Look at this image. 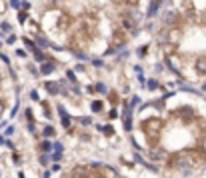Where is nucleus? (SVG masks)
<instances>
[{"instance_id": "f257e3e1", "label": "nucleus", "mask_w": 206, "mask_h": 178, "mask_svg": "<svg viewBox=\"0 0 206 178\" xmlns=\"http://www.w3.org/2000/svg\"><path fill=\"white\" fill-rule=\"evenodd\" d=\"M172 164H174L176 168H182L184 174H188V170L196 166V154L194 152H178V154H174V158H172Z\"/></svg>"}, {"instance_id": "f03ea898", "label": "nucleus", "mask_w": 206, "mask_h": 178, "mask_svg": "<svg viewBox=\"0 0 206 178\" xmlns=\"http://www.w3.org/2000/svg\"><path fill=\"white\" fill-rule=\"evenodd\" d=\"M122 120H124V130L130 132V130H132V106H130V104H124Z\"/></svg>"}, {"instance_id": "7ed1b4c3", "label": "nucleus", "mask_w": 206, "mask_h": 178, "mask_svg": "<svg viewBox=\"0 0 206 178\" xmlns=\"http://www.w3.org/2000/svg\"><path fill=\"white\" fill-rule=\"evenodd\" d=\"M144 132L146 134H152V136H156L158 134V130H160V122L158 120H150V122H144Z\"/></svg>"}, {"instance_id": "20e7f679", "label": "nucleus", "mask_w": 206, "mask_h": 178, "mask_svg": "<svg viewBox=\"0 0 206 178\" xmlns=\"http://www.w3.org/2000/svg\"><path fill=\"white\" fill-rule=\"evenodd\" d=\"M58 114H60V118H62V126H64L66 130L70 128V126H72V118L68 116V114H66V110H64V106H62V104H58Z\"/></svg>"}, {"instance_id": "39448f33", "label": "nucleus", "mask_w": 206, "mask_h": 178, "mask_svg": "<svg viewBox=\"0 0 206 178\" xmlns=\"http://www.w3.org/2000/svg\"><path fill=\"white\" fill-rule=\"evenodd\" d=\"M44 86H46V90H48L50 94H62V90H64L62 82H46Z\"/></svg>"}, {"instance_id": "423d86ee", "label": "nucleus", "mask_w": 206, "mask_h": 178, "mask_svg": "<svg viewBox=\"0 0 206 178\" xmlns=\"http://www.w3.org/2000/svg\"><path fill=\"white\" fill-rule=\"evenodd\" d=\"M56 70V62H42V66H40V74H52V72Z\"/></svg>"}, {"instance_id": "0eeeda50", "label": "nucleus", "mask_w": 206, "mask_h": 178, "mask_svg": "<svg viewBox=\"0 0 206 178\" xmlns=\"http://www.w3.org/2000/svg\"><path fill=\"white\" fill-rule=\"evenodd\" d=\"M176 20V12L174 10H164V14H162V22L164 24H172Z\"/></svg>"}, {"instance_id": "6e6552de", "label": "nucleus", "mask_w": 206, "mask_h": 178, "mask_svg": "<svg viewBox=\"0 0 206 178\" xmlns=\"http://www.w3.org/2000/svg\"><path fill=\"white\" fill-rule=\"evenodd\" d=\"M158 6H160V2H158V0H152V2H150V6H148V12H146V14H148V18H152V16L158 12Z\"/></svg>"}, {"instance_id": "1a4fd4ad", "label": "nucleus", "mask_w": 206, "mask_h": 178, "mask_svg": "<svg viewBox=\"0 0 206 178\" xmlns=\"http://www.w3.org/2000/svg\"><path fill=\"white\" fill-rule=\"evenodd\" d=\"M196 70L200 72V74H206V58L202 56V58H198V60H196Z\"/></svg>"}, {"instance_id": "9d476101", "label": "nucleus", "mask_w": 206, "mask_h": 178, "mask_svg": "<svg viewBox=\"0 0 206 178\" xmlns=\"http://www.w3.org/2000/svg\"><path fill=\"white\" fill-rule=\"evenodd\" d=\"M32 56H34V60H36V62H46V60H48V58H46V54L42 52L40 48H36L34 52H32Z\"/></svg>"}, {"instance_id": "9b49d317", "label": "nucleus", "mask_w": 206, "mask_h": 178, "mask_svg": "<svg viewBox=\"0 0 206 178\" xmlns=\"http://www.w3.org/2000/svg\"><path fill=\"white\" fill-rule=\"evenodd\" d=\"M94 90H96V92H100V94H108V86H106L104 82L94 84Z\"/></svg>"}, {"instance_id": "f8f14e48", "label": "nucleus", "mask_w": 206, "mask_h": 178, "mask_svg": "<svg viewBox=\"0 0 206 178\" xmlns=\"http://www.w3.org/2000/svg\"><path fill=\"white\" fill-rule=\"evenodd\" d=\"M90 108H92V112H102V108H104V104L100 102V100H94V102L90 104Z\"/></svg>"}, {"instance_id": "ddd939ff", "label": "nucleus", "mask_w": 206, "mask_h": 178, "mask_svg": "<svg viewBox=\"0 0 206 178\" xmlns=\"http://www.w3.org/2000/svg\"><path fill=\"white\" fill-rule=\"evenodd\" d=\"M178 116L190 118V116H192V110H190V106H184V108H180V110H178Z\"/></svg>"}, {"instance_id": "4468645a", "label": "nucleus", "mask_w": 206, "mask_h": 178, "mask_svg": "<svg viewBox=\"0 0 206 178\" xmlns=\"http://www.w3.org/2000/svg\"><path fill=\"white\" fill-rule=\"evenodd\" d=\"M150 158L152 160H160V158H164V152L162 150H152L150 152Z\"/></svg>"}, {"instance_id": "2eb2a0df", "label": "nucleus", "mask_w": 206, "mask_h": 178, "mask_svg": "<svg viewBox=\"0 0 206 178\" xmlns=\"http://www.w3.org/2000/svg\"><path fill=\"white\" fill-rule=\"evenodd\" d=\"M22 42L26 44V48H28V50H32V52L36 50V46H34V40H30V38H22Z\"/></svg>"}, {"instance_id": "dca6fc26", "label": "nucleus", "mask_w": 206, "mask_h": 178, "mask_svg": "<svg viewBox=\"0 0 206 178\" xmlns=\"http://www.w3.org/2000/svg\"><path fill=\"white\" fill-rule=\"evenodd\" d=\"M50 160H52V162H60V160H62V152L60 150H54V154H50Z\"/></svg>"}, {"instance_id": "f3484780", "label": "nucleus", "mask_w": 206, "mask_h": 178, "mask_svg": "<svg viewBox=\"0 0 206 178\" xmlns=\"http://www.w3.org/2000/svg\"><path fill=\"white\" fill-rule=\"evenodd\" d=\"M42 134H44L46 138H48V136H54V128H52V126H44V128H42Z\"/></svg>"}, {"instance_id": "a211bd4d", "label": "nucleus", "mask_w": 206, "mask_h": 178, "mask_svg": "<svg viewBox=\"0 0 206 178\" xmlns=\"http://www.w3.org/2000/svg\"><path fill=\"white\" fill-rule=\"evenodd\" d=\"M128 16L132 18V22H138V20H140V14H138V10H128Z\"/></svg>"}, {"instance_id": "6ab92c4d", "label": "nucleus", "mask_w": 206, "mask_h": 178, "mask_svg": "<svg viewBox=\"0 0 206 178\" xmlns=\"http://www.w3.org/2000/svg\"><path fill=\"white\" fill-rule=\"evenodd\" d=\"M40 150H44V152H48V150H52V142L50 140H44L40 144Z\"/></svg>"}, {"instance_id": "aec40b11", "label": "nucleus", "mask_w": 206, "mask_h": 178, "mask_svg": "<svg viewBox=\"0 0 206 178\" xmlns=\"http://www.w3.org/2000/svg\"><path fill=\"white\" fill-rule=\"evenodd\" d=\"M146 86H148V90H156L158 88V80H148V82H146Z\"/></svg>"}, {"instance_id": "412c9836", "label": "nucleus", "mask_w": 206, "mask_h": 178, "mask_svg": "<svg viewBox=\"0 0 206 178\" xmlns=\"http://www.w3.org/2000/svg\"><path fill=\"white\" fill-rule=\"evenodd\" d=\"M102 132L106 134V136H112V134H114V128H112V126H102Z\"/></svg>"}, {"instance_id": "4be33fe9", "label": "nucleus", "mask_w": 206, "mask_h": 178, "mask_svg": "<svg viewBox=\"0 0 206 178\" xmlns=\"http://www.w3.org/2000/svg\"><path fill=\"white\" fill-rule=\"evenodd\" d=\"M66 76H68V80L72 84H76V76H74V70H66Z\"/></svg>"}, {"instance_id": "5701e85b", "label": "nucleus", "mask_w": 206, "mask_h": 178, "mask_svg": "<svg viewBox=\"0 0 206 178\" xmlns=\"http://www.w3.org/2000/svg\"><path fill=\"white\" fill-rule=\"evenodd\" d=\"M0 30H2V32H10V30H12V26H10L8 22H2V24H0Z\"/></svg>"}, {"instance_id": "b1692460", "label": "nucleus", "mask_w": 206, "mask_h": 178, "mask_svg": "<svg viewBox=\"0 0 206 178\" xmlns=\"http://www.w3.org/2000/svg\"><path fill=\"white\" fill-rule=\"evenodd\" d=\"M38 162L42 164V166H46V164L50 162V156H46V154H44V156H40V158H38Z\"/></svg>"}, {"instance_id": "393cba45", "label": "nucleus", "mask_w": 206, "mask_h": 178, "mask_svg": "<svg viewBox=\"0 0 206 178\" xmlns=\"http://www.w3.org/2000/svg\"><path fill=\"white\" fill-rule=\"evenodd\" d=\"M26 20H28L26 12H18V22H26Z\"/></svg>"}, {"instance_id": "a878e982", "label": "nucleus", "mask_w": 206, "mask_h": 178, "mask_svg": "<svg viewBox=\"0 0 206 178\" xmlns=\"http://www.w3.org/2000/svg\"><path fill=\"white\" fill-rule=\"evenodd\" d=\"M80 122H82L84 126H88V124H92V118H90V116H82V118H80Z\"/></svg>"}, {"instance_id": "bb28decb", "label": "nucleus", "mask_w": 206, "mask_h": 178, "mask_svg": "<svg viewBox=\"0 0 206 178\" xmlns=\"http://www.w3.org/2000/svg\"><path fill=\"white\" fill-rule=\"evenodd\" d=\"M0 60H2V62H4V64H6V66H10V58H8L6 54H2V52H0Z\"/></svg>"}, {"instance_id": "cd10ccee", "label": "nucleus", "mask_w": 206, "mask_h": 178, "mask_svg": "<svg viewBox=\"0 0 206 178\" xmlns=\"http://www.w3.org/2000/svg\"><path fill=\"white\" fill-rule=\"evenodd\" d=\"M146 52H148V46H142V48H138V56H140V58L144 56Z\"/></svg>"}, {"instance_id": "c85d7f7f", "label": "nucleus", "mask_w": 206, "mask_h": 178, "mask_svg": "<svg viewBox=\"0 0 206 178\" xmlns=\"http://www.w3.org/2000/svg\"><path fill=\"white\" fill-rule=\"evenodd\" d=\"M138 102H140V98H138V96H132V100H130V102H128V104H130V106H132V108H134V106H136V104H138Z\"/></svg>"}, {"instance_id": "c756f323", "label": "nucleus", "mask_w": 206, "mask_h": 178, "mask_svg": "<svg viewBox=\"0 0 206 178\" xmlns=\"http://www.w3.org/2000/svg\"><path fill=\"white\" fill-rule=\"evenodd\" d=\"M92 64L98 68V66H104V60H100V58H94V60H92Z\"/></svg>"}, {"instance_id": "7c9ffc66", "label": "nucleus", "mask_w": 206, "mask_h": 178, "mask_svg": "<svg viewBox=\"0 0 206 178\" xmlns=\"http://www.w3.org/2000/svg\"><path fill=\"white\" fill-rule=\"evenodd\" d=\"M2 146H6V148H14V144L8 140V138H4V140H2Z\"/></svg>"}, {"instance_id": "2f4dec72", "label": "nucleus", "mask_w": 206, "mask_h": 178, "mask_svg": "<svg viewBox=\"0 0 206 178\" xmlns=\"http://www.w3.org/2000/svg\"><path fill=\"white\" fill-rule=\"evenodd\" d=\"M30 98H32V100H36V102H38V100H40L38 92H36V90H32V92H30Z\"/></svg>"}, {"instance_id": "473e14b6", "label": "nucleus", "mask_w": 206, "mask_h": 178, "mask_svg": "<svg viewBox=\"0 0 206 178\" xmlns=\"http://www.w3.org/2000/svg\"><path fill=\"white\" fill-rule=\"evenodd\" d=\"M10 6L12 8H20V6H22V2H18V0H10Z\"/></svg>"}, {"instance_id": "72a5a7b5", "label": "nucleus", "mask_w": 206, "mask_h": 178, "mask_svg": "<svg viewBox=\"0 0 206 178\" xmlns=\"http://www.w3.org/2000/svg\"><path fill=\"white\" fill-rule=\"evenodd\" d=\"M52 148H54V150H60V152H62V144L58 142V140H56V142H52Z\"/></svg>"}, {"instance_id": "f704fd0d", "label": "nucleus", "mask_w": 206, "mask_h": 178, "mask_svg": "<svg viewBox=\"0 0 206 178\" xmlns=\"http://www.w3.org/2000/svg\"><path fill=\"white\" fill-rule=\"evenodd\" d=\"M16 56H20V58H24V56H26V52H24V50H16Z\"/></svg>"}, {"instance_id": "c9c22d12", "label": "nucleus", "mask_w": 206, "mask_h": 178, "mask_svg": "<svg viewBox=\"0 0 206 178\" xmlns=\"http://www.w3.org/2000/svg\"><path fill=\"white\" fill-rule=\"evenodd\" d=\"M108 116H110V118H116V116H118V110H110V112H108Z\"/></svg>"}, {"instance_id": "e433bc0d", "label": "nucleus", "mask_w": 206, "mask_h": 178, "mask_svg": "<svg viewBox=\"0 0 206 178\" xmlns=\"http://www.w3.org/2000/svg\"><path fill=\"white\" fill-rule=\"evenodd\" d=\"M200 146H202V150H204V152H206V136H204V138H202V140H200Z\"/></svg>"}, {"instance_id": "4c0bfd02", "label": "nucleus", "mask_w": 206, "mask_h": 178, "mask_svg": "<svg viewBox=\"0 0 206 178\" xmlns=\"http://www.w3.org/2000/svg\"><path fill=\"white\" fill-rule=\"evenodd\" d=\"M18 108H20V102H16V106H14V108H12V116H14V114H16V112H18Z\"/></svg>"}, {"instance_id": "58836bf2", "label": "nucleus", "mask_w": 206, "mask_h": 178, "mask_svg": "<svg viewBox=\"0 0 206 178\" xmlns=\"http://www.w3.org/2000/svg\"><path fill=\"white\" fill-rule=\"evenodd\" d=\"M20 162H22V158H20L18 154H14V164H20Z\"/></svg>"}, {"instance_id": "ea45409f", "label": "nucleus", "mask_w": 206, "mask_h": 178, "mask_svg": "<svg viewBox=\"0 0 206 178\" xmlns=\"http://www.w3.org/2000/svg\"><path fill=\"white\" fill-rule=\"evenodd\" d=\"M74 70H76V72H82V70H84V64H78V66H76V68H74Z\"/></svg>"}, {"instance_id": "a19ab883", "label": "nucleus", "mask_w": 206, "mask_h": 178, "mask_svg": "<svg viewBox=\"0 0 206 178\" xmlns=\"http://www.w3.org/2000/svg\"><path fill=\"white\" fill-rule=\"evenodd\" d=\"M18 178H26V176H24V172H18Z\"/></svg>"}, {"instance_id": "79ce46f5", "label": "nucleus", "mask_w": 206, "mask_h": 178, "mask_svg": "<svg viewBox=\"0 0 206 178\" xmlns=\"http://www.w3.org/2000/svg\"><path fill=\"white\" fill-rule=\"evenodd\" d=\"M0 114H2V102H0Z\"/></svg>"}, {"instance_id": "37998d69", "label": "nucleus", "mask_w": 206, "mask_h": 178, "mask_svg": "<svg viewBox=\"0 0 206 178\" xmlns=\"http://www.w3.org/2000/svg\"><path fill=\"white\" fill-rule=\"evenodd\" d=\"M2 140H4V136H0V144H2Z\"/></svg>"}, {"instance_id": "c03bdc74", "label": "nucleus", "mask_w": 206, "mask_h": 178, "mask_svg": "<svg viewBox=\"0 0 206 178\" xmlns=\"http://www.w3.org/2000/svg\"><path fill=\"white\" fill-rule=\"evenodd\" d=\"M202 90H204V92H206V84H204V86H202Z\"/></svg>"}, {"instance_id": "a18cd8bd", "label": "nucleus", "mask_w": 206, "mask_h": 178, "mask_svg": "<svg viewBox=\"0 0 206 178\" xmlns=\"http://www.w3.org/2000/svg\"><path fill=\"white\" fill-rule=\"evenodd\" d=\"M0 46H2V42H0Z\"/></svg>"}]
</instances>
